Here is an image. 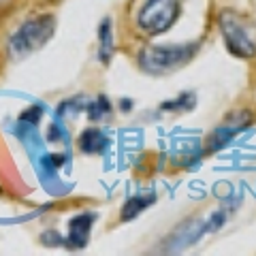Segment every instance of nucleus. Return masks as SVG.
Wrapping results in <instances>:
<instances>
[{"mask_svg":"<svg viewBox=\"0 0 256 256\" xmlns=\"http://www.w3.org/2000/svg\"><path fill=\"white\" fill-rule=\"evenodd\" d=\"M198 45L188 43V45H154L148 47L139 54V64L141 68L150 75H164L171 73L182 64L192 60V56L196 54Z\"/></svg>","mask_w":256,"mask_h":256,"instance_id":"1","label":"nucleus"},{"mask_svg":"<svg viewBox=\"0 0 256 256\" xmlns=\"http://www.w3.org/2000/svg\"><path fill=\"white\" fill-rule=\"evenodd\" d=\"M54 30H56V20L52 15H38L34 20L24 22L9 41L11 54L15 58H20V56H26L30 52L38 50V47H43L52 38Z\"/></svg>","mask_w":256,"mask_h":256,"instance_id":"2","label":"nucleus"},{"mask_svg":"<svg viewBox=\"0 0 256 256\" xmlns=\"http://www.w3.org/2000/svg\"><path fill=\"white\" fill-rule=\"evenodd\" d=\"M180 0H148L139 11L137 24L148 34H160L175 24L180 18Z\"/></svg>","mask_w":256,"mask_h":256,"instance_id":"3","label":"nucleus"},{"mask_svg":"<svg viewBox=\"0 0 256 256\" xmlns=\"http://www.w3.org/2000/svg\"><path fill=\"white\" fill-rule=\"evenodd\" d=\"M220 30L226 43V50L237 58H252L256 54V45L248 34V30L237 22L235 15L222 13L220 15Z\"/></svg>","mask_w":256,"mask_h":256,"instance_id":"4","label":"nucleus"},{"mask_svg":"<svg viewBox=\"0 0 256 256\" xmlns=\"http://www.w3.org/2000/svg\"><path fill=\"white\" fill-rule=\"evenodd\" d=\"M96 222V214H79L68 222V239L70 250H82L90 242V228Z\"/></svg>","mask_w":256,"mask_h":256,"instance_id":"5","label":"nucleus"},{"mask_svg":"<svg viewBox=\"0 0 256 256\" xmlns=\"http://www.w3.org/2000/svg\"><path fill=\"white\" fill-rule=\"evenodd\" d=\"M248 122H250V118H248L246 114H242V116H237V118H233V120H228L226 124L218 126V128L214 130L212 139H210V150H220V148L226 146L228 141H233L239 132L246 130Z\"/></svg>","mask_w":256,"mask_h":256,"instance_id":"6","label":"nucleus"},{"mask_svg":"<svg viewBox=\"0 0 256 256\" xmlns=\"http://www.w3.org/2000/svg\"><path fill=\"white\" fill-rule=\"evenodd\" d=\"M109 146V137L100 128H88L79 137V148L86 154H102Z\"/></svg>","mask_w":256,"mask_h":256,"instance_id":"7","label":"nucleus"},{"mask_svg":"<svg viewBox=\"0 0 256 256\" xmlns=\"http://www.w3.org/2000/svg\"><path fill=\"white\" fill-rule=\"evenodd\" d=\"M154 201H156L154 192H150V194H134V196H130L126 201V205L122 207V220L126 222V220L137 218V216L146 210V207H150Z\"/></svg>","mask_w":256,"mask_h":256,"instance_id":"8","label":"nucleus"},{"mask_svg":"<svg viewBox=\"0 0 256 256\" xmlns=\"http://www.w3.org/2000/svg\"><path fill=\"white\" fill-rule=\"evenodd\" d=\"M98 41H100V50H98L100 60H102V64H109L111 54H114V28H111V20L109 18H105L100 22Z\"/></svg>","mask_w":256,"mask_h":256,"instance_id":"9","label":"nucleus"},{"mask_svg":"<svg viewBox=\"0 0 256 256\" xmlns=\"http://www.w3.org/2000/svg\"><path fill=\"white\" fill-rule=\"evenodd\" d=\"M194 105H196L194 94H192V92H184V94L178 96V98L162 102V107H160V109H164V111H190Z\"/></svg>","mask_w":256,"mask_h":256,"instance_id":"10","label":"nucleus"},{"mask_svg":"<svg viewBox=\"0 0 256 256\" xmlns=\"http://www.w3.org/2000/svg\"><path fill=\"white\" fill-rule=\"evenodd\" d=\"M88 109V116H90L92 120H100V118H105L111 114V102L107 100V96H98L96 100H92L90 105L86 107Z\"/></svg>","mask_w":256,"mask_h":256,"instance_id":"11","label":"nucleus"},{"mask_svg":"<svg viewBox=\"0 0 256 256\" xmlns=\"http://www.w3.org/2000/svg\"><path fill=\"white\" fill-rule=\"evenodd\" d=\"M224 220H226V214L224 212H216L210 220H207V224H203V228H205V233H212V230H218Z\"/></svg>","mask_w":256,"mask_h":256,"instance_id":"12","label":"nucleus"},{"mask_svg":"<svg viewBox=\"0 0 256 256\" xmlns=\"http://www.w3.org/2000/svg\"><path fill=\"white\" fill-rule=\"evenodd\" d=\"M41 116H43V111L38 109V107H30V109H26L24 114L20 116V122H26V124H38V120H41Z\"/></svg>","mask_w":256,"mask_h":256,"instance_id":"13","label":"nucleus"},{"mask_svg":"<svg viewBox=\"0 0 256 256\" xmlns=\"http://www.w3.org/2000/svg\"><path fill=\"white\" fill-rule=\"evenodd\" d=\"M41 242L45 244V246H50V248H54V246H60L62 242H64V239L58 235V233H56V230H47V233L41 237Z\"/></svg>","mask_w":256,"mask_h":256,"instance_id":"14","label":"nucleus"},{"mask_svg":"<svg viewBox=\"0 0 256 256\" xmlns=\"http://www.w3.org/2000/svg\"><path fill=\"white\" fill-rule=\"evenodd\" d=\"M120 107H122L124 111H130V109H132V100H126V98H122V100H120Z\"/></svg>","mask_w":256,"mask_h":256,"instance_id":"15","label":"nucleus"}]
</instances>
